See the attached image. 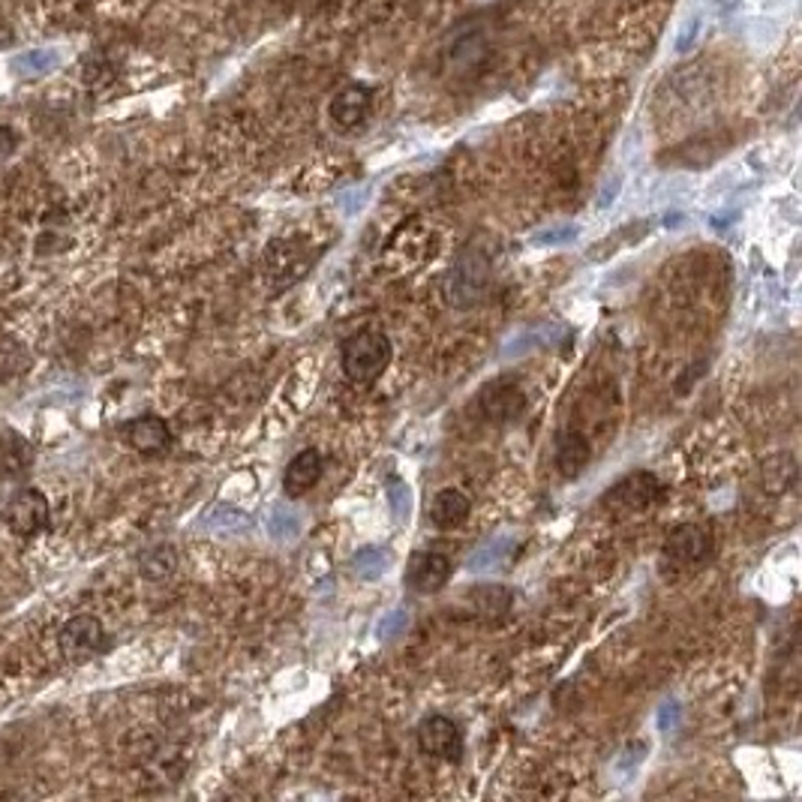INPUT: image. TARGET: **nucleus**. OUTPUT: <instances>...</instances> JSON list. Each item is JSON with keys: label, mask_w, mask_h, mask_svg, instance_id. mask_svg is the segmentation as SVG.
<instances>
[{"label": "nucleus", "mask_w": 802, "mask_h": 802, "mask_svg": "<svg viewBox=\"0 0 802 802\" xmlns=\"http://www.w3.org/2000/svg\"><path fill=\"white\" fill-rule=\"evenodd\" d=\"M406 622H409V616H406V610H394V613H389L385 620L379 622V637L385 640V637L400 635L403 628H406Z\"/></svg>", "instance_id": "obj_26"}, {"label": "nucleus", "mask_w": 802, "mask_h": 802, "mask_svg": "<svg viewBox=\"0 0 802 802\" xmlns=\"http://www.w3.org/2000/svg\"><path fill=\"white\" fill-rule=\"evenodd\" d=\"M797 484V457L788 451L776 454V457H769L764 463V487L766 493H773V496H781V493H788L790 487Z\"/></svg>", "instance_id": "obj_18"}, {"label": "nucleus", "mask_w": 802, "mask_h": 802, "mask_svg": "<svg viewBox=\"0 0 802 802\" xmlns=\"http://www.w3.org/2000/svg\"><path fill=\"white\" fill-rule=\"evenodd\" d=\"M710 550V535L700 530L698 523H683L667 535V544H664V553L671 562L676 565H691V562H700Z\"/></svg>", "instance_id": "obj_12"}, {"label": "nucleus", "mask_w": 802, "mask_h": 802, "mask_svg": "<svg viewBox=\"0 0 802 802\" xmlns=\"http://www.w3.org/2000/svg\"><path fill=\"white\" fill-rule=\"evenodd\" d=\"M313 259L316 256L295 241H271L265 250V265H268V273H271L277 289H285V285L301 280L313 268Z\"/></svg>", "instance_id": "obj_6"}, {"label": "nucleus", "mask_w": 802, "mask_h": 802, "mask_svg": "<svg viewBox=\"0 0 802 802\" xmlns=\"http://www.w3.org/2000/svg\"><path fill=\"white\" fill-rule=\"evenodd\" d=\"M644 751H647L644 742H637V746H628V749H625V758L620 761L622 776H632V769H637V764L644 761Z\"/></svg>", "instance_id": "obj_27"}, {"label": "nucleus", "mask_w": 802, "mask_h": 802, "mask_svg": "<svg viewBox=\"0 0 802 802\" xmlns=\"http://www.w3.org/2000/svg\"><path fill=\"white\" fill-rule=\"evenodd\" d=\"M514 538H508V535H499V538H491V542H484L469 557L467 562V569L472 571V574H484V571H496V569H502L505 562L511 559V553H514Z\"/></svg>", "instance_id": "obj_17"}, {"label": "nucleus", "mask_w": 802, "mask_h": 802, "mask_svg": "<svg viewBox=\"0 0 802 802\" xmlns=\"http://www.w3.org/2000/svg\"><path fill=\"white\" fill-rule=\"evenodd\" d=\"M481 409L493 421H511V418H518L526 409V394H523L518 382L502 379V382H493V385L484 389V394H481Z\"/></svg>", "instance_id": "obj_11"}, {"label": "nucleus", "mask_w": 802, "mask_h": 802, "mask_svg": "<svg viewBox=\"0 0 802 802\" xmlns=\"http://www.w3.org/2000/svg\"><path fill=\"white\" fill-rule=\"evenodd\" d=\"M391 508H394V514H397L400 523L409 518V511H412V493H409V487H406L403 481H394V484H391Z\"/></svg>", "instance_id": "obj_25"}, {"label": "nucleus", "mask_w": 802, "mask_h": 802, "mask_svg": "<svg viewBox=\"0 0 802 802\" xmlns=\"http://www.w3.org/2000/svg\"><path fill=\"white\" fill-rule=\"evenodd\" d=\"M391 340L382 331L364 328L358 334H352L343 343V373L349 375L355 385H370L379 375L385 373L391 361Z\"/></svg>", "instance_id": "obj_1"}, {"label": "nucleus", "mask_w": 802, "mask_h": 802, "mask_svg": "<svg viewBox=\"0 0 802 802\" xmlns=\"http://www.w3.org/2000/svg\"><path fill=\"white\" fill-rule=\"evenodd\" d=\"M679 722V706L676 703H664L659 710V730L661 734H671L673 727Z\"/></svg>", "instance_id": "obj_28"}, {"label": "nucleus", "mask_w": 802, "mask_h": 802, "mask_svg": "<svg viewBox=\"0 0 802 802\" xmlns=\"http://www.w3.org/2000/svg\"><path fill=\"white\" fill-rule=\"evenodd\" d=\"M52 520V508L46 493L37 487H25V491L13 493V499L3 505V523L18 535V538H30L49 526Z\"/></svg>", "instance_id": "obj_3"}, {"label": "nucleus", "mask_w": 802, "mask_h": 802, "mask_svg": "<svg viewBox=\"0 0 802 802\" xmlns=\"http://www.w3.org/2000/svg\"><path fill=\"white\" fill-rule=\"evenodd\" d=\"M491 285V265L479 253H463L445 277V298L451 307H475Z\"/></svg>", "instance_id": "obj_2"}, {"label": "nucleus", "mask_w": 802, "mask_h": 802, "mask_svg": "<svg viewBox=\"0 0 802 802\" xmlns=\"http://www.w3.org/2000/svg\"><path fill=\"white\" fill-rule=\"evenodd\" d=\"M661 487L659 475H652V472H632V475H625L620 479L608 493H604V499L601 505L604 508H613V511H625V514H632V511H644L649 508L652 502H659Z\"/></svg>", "instance_id": "obj_5"}, {"label": "nucleus", "mask_w": 802, "mask_h": 802, "mask_svg": "<svg viewBox=\"0 0 802 802\" xmlns=\"http://www.w3.org/2000/svg\"><path fill=\"white\" fill-rule=\"evenodd\" d=\"M559 328L553 324H542V328H530V331H523L520 336H514L511 343H508V349L502 352L505 358H520V355H526V352L538 349V346H550V343H557L559 340Z\"/></svg>", "instance_id": "obj_21"}, {"label": "nucleus", "mask_w": 802, "mask_h": 802, "mask_svg": "<svg viewBox=\"0 0 802 802\" xmlns=\"http://www.w3.org/2000/svg\"><path fill=\"white\" fill-rule=\"evenodd\" d=\"M391 559L394 557H391V550H385V547H364V550H358L352 557V571L361 581H379L391 569Z\"/></svg>", "instance_id": "obj_20"}, {"label": "nucleus", "mask_w": 802, "mask_h": 802, "mask_svg": "<svg viewBox=\"0 0 802 802\" xmlns=\"http://www.w3.org/2000/svg\"><path fill=\"white\" fill-rule=\"evenodd\" d=\"M15 144H18L15 132L10 127H0V160H7V156L13 154Z\"/></svg>", "instance_id": "obj_30"}, {"label": "nucleus", "mask_w": 802, "mask_h": 802, "mask_svg": "<svg viewBox=\"0 0 802 802\" xmlns=\"http://www.w3.org/2000/svg\"><path fill=\"white\" fill-rule=\"evenodd\" d=\"M319 479H322V454L316 448H307V451H298L289 460V467L283 472V491L289 496H301V493L316 487Z\"/></svg>", "instance_id": "obj_13"}, {"label": "nucleus", "mask_w": 802, "mask_h": 802, "mask_svg": "<svg viewBox=\"0 0 802 802\" xmlns=\"http://www.w3.org/2000/svg\"><path fill=\"white\" fill-rule=\"evenodd\" d=\"M451 577V559L445 553H436V550H421L415 553L409 569H406V586H412L415 593L421 596H430L442 589Z\"/></svg>", "instance_id": "obj_8"}, {"label": "nucleus", "mask_w": 802, "mask_h": 802, "mask_svg": "<svg viewBox=\"0 0 802 802\" xmlns=\"http://www.w3.org/2000/svg\"><path fill=\"white\" fill-rule=\"evenodd\" d=\"M620 187H622V178H613L601 187V193H598V211H604L616 202V195H620Z\"/></svg>", "instance_id": "obj_29"}, {"label": "nucleus", "mask_w": 802, "mask_h": 802, "mask_svg": "<svg viewBox=\"0 0 802 802\" xmlns=\"http://www.w3.org/2000/svg\"><path fill=\"white\" fill-rule=\"evenodd\" d=\"M120 433H124V440H127L132 451L139 454H163L171 445V430H168V424L160 415L132 418L120 428Z\"/></svg>", "instance_id": "obj_9"}, {"label": "nucleus", "mask_w": 802, "mask_h": 802, "mask_svg": "<svg viewBox=\"0 0 802 802\" xmlns=\"http://www.w3.org/2000/svg\"><path fill=\"white\" fill-rule=\"evenodd\" d=\"M370 103H373V93L364 85H346L343 91L334 93V100L328 105V115L334 120L340 130H355L361 127L364 117L370 112Z\"/></svg>", "instance_id": "obj_10"}, {"label": "nucleus", "mask_w": 802, "mask_h": 802, "mask_svg": "<svg viewBox=\"0 0 802 802\" xmlns=\"http://www.w3.org/2000/svg\"><path fill=\"white\" fill-rule=\"evenodd\" d=\"M418 742H421V749L428 751L430 758H440V761H448V764H460V758H463V734L445 715L424 718L421 727H418Z\"/></svg>", "instance_id": "obj_7"}, {"label": "nucleus", "mask_w": 802, "mask_h": 802, "mask_svg": "<svg viewBox=\"0 0 802 802\" xmlns=\"http://www.w3.org/2000/svg\"><path fill=\"white\" fill-rule=\"evenodd\" d=\"M253 526L250 514H244L241 508L234 505H214L205 514V530L217 532V535H241Z\"/></svg>", "instance_id": "obj_19"}, {"label": "nucleus", "mask_w": 802, "mask_h": 802, "mask_svg": "<svg viewBox=\"0 0 802 802\" xmlns=\"http://www.w3.org/2000/svg\"><path fill=\"white\" fill-rule=\"evenodd\" d=\"M698 30H700V22L698 18H691L686 27V34H679V39H676V49H679V52H686L688 46L695 42V37H698Z\"/></svg>", "instance_id": "obj_31"}, {"label": "nucleus", "mask_w": 802, "mask_h": 802, "mask_svg": "<svg viewBox=\"0 0 802 802\" xmlns=\"http://www.w3.org/2000/svg\"><path fill=\"white\" fill-rule=\"evenodd\" d=\"M472 613L475 616H484V620H496V616H502L505 610L511 608V589H505L502 583H481L479 589H472Z\"/></svg>", "instance_id": "obj_16"}, {"label": "nucleus", "mask_w": 802, "mask_h": 802, "mask_svg": "<svg viewBox=\"0 0 802 802\" xmlns=\"http://www.w3.org/2000/svg\"><path fill=\"white\" fill-rule=\"evenodd\" d=\"M58 647L66 661H91L105 649V628L97 616H73L58 632Z\"/></svg>", "instance_id": "obj_4"}, {"label": "nucleus", "mask_w": 802, "mask_h": 802, "mask_svg": "<svg viewBox=\"0 0 802 802\" xmlns=\"http://www.w3.org/2000/svg\"><path fill=\"white\" fill-rule=\"evenodd\" d=\"M472 511V502L467 499V493L460 491H440L430 502V520L436 530H457L463 526Z\"/></svg>", "instance_id": "obj_15"}, {"label": "nucleus", "mask_w": 802, "mask_h": 802, "mask_svg": "<svg viewBox=\"0 0 802 802\" xmlns=\"http://www.w3.org/2000/svg\"><path fill=\"white\" fill-rule=\"evenodd\" d=\"M722 3H730V0H722Z\"/></svg>", "instance_id": "obj_32"}, {"label": "nucleus", "mask_w": 802, "mask_h": 802, "mask_svg": "<svg viewBox=\"0 0 802 802\" xmlns=\"http://www.w3.org/2000/svg\"><path fill=\"white\" fill-rule=\"evenodd\" d=\"M574 238H577V226H550V229H542V232L532 234V244L559 246V244H571Z\"/></svg>", "instance_id": "obj_23"}, {"label": "nucleus", "mask_w": 802, "mask_h": 802, "mask_svg": "<svg viewBox=\"0 0 802 802\" xmlns=\"http://www.w3.org/2000/svg\"><path fill=\"white\" fill-rule=\"evenodd\" d=\"M175 569H178V553H175V547H168V544H160V547L148 550L142 557V574L144 577H151V581H163V577H168Z\"/></svg>", "instance_id": "obj_22"}, {"label": "nucleus", "mask_w": 802, "mask_h": 802, "mask_svg": "<svg viewBox=\"0 0 802 802\" xmlns=\"http://www.w3.org/2000/svg\"><path fill=\"white\" fill-rule=\"evenodd\" d=\"M301 530V520L292 514V511H285V508H277L271 514V532L273 538H295Z\"/></svg>", "instance_id": "obj_24"}, {"label": "nucleus", "mask_w": 802, "mask_h": 802, "mask_svg": "<svg viewBox=\"0 0 802 802\" xmlns=\"http://www.w3.org/2000/svg\"><path fill=\"white\" fill-rule=\"evenodd\" d=\"M589 442L583 436L581 430H565L562 436H559V445H557V467H559V475L562 479L574 481L581 475L583 469L589 467Z\"/></svg>", "instance_id": "obj_14"}]
</instances>
